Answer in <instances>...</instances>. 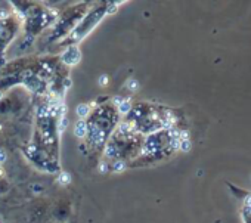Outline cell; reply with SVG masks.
Returning a JSON list of instances; mask_svg holds the SVG:
<instances>
[{"instance_id": "obj_1", "label": "cell", "mask_w": 251, "mask_h": 223, "mask_svg": "<svg viewBox=\"0 0 251 223\" xmlns=\"http://www.w3.org/2000/svg\"><path fill=\"white\" fill-rule=\"evenodd\" d=\"M80 58V53L75 48H70L65 53H64V61L67 64H75Z\"/></svg>"}, {"instance_id": "obj_3", "label": "cell", "mask_w": 251, "mask_h": 223, "mask_svg": "<svg viewBox=\"0 0 251 223\" xmlns=\"http://www.w3.org/2000/svg\"><path fill=\"white\" fill-rule=\"evenodd\" d=\"M87 113H89V106L87 105L81 103V105L77 106V114H78V117H86Z\"/></svg>"}, {"instance_id": "obj_6", "label": "cell", "mask_w": 251, "mask_h": 223, "mask_svg": "<svg viewBox=\"0 0 251 223\" xmlns=\"http://www.w3.org/2000/svg\"><path fill=\"white\" fill-rule=\"evenodd\" d=\"M67 124H68V120H67V119H64V117H61V122H59V130H64V129L67 127Z\"/></svg>"}, {"instance_id": "obj_5", "label": "cell", "mask_w": 251, "mask_h": 223, "mask_svg": "<svg viewBox=\"0 0 251 223\" xmlns=\"http://www.w3.org/2000/svg\"><path fill=\"white\" fill-rule=\"evenodd\" d=\"M179 148H180L182 151L186 152V151H189V148H191V142H189L188 139H186V141H180V147H179Z\"/></svg>"}, {"instance_id": "obj_7", "label": "cell", "mask_w": 251, "mask_h": 223, "mask_svg": "<svg viewBox=\"0 0 251 223\" xmlns=\"http://www.w3.org/2000/svg\"><path fill=\"white\" fill-rule=\"evenodd\" d=\"M123 169H124V164H123V163H120V166H118V163H115V166H114V170H115V172L123 170Z\"/></svg>"}, {"instance_id": "obj_8", "label": "cell", "mask_w": 251, "mask_h": 223, "mask_svg": "<svg viewBox=\"0 0 251 223\" xmlns=\"http://www.w3.org/2000/svg\"><path fill=\"white\" fill-rule=\"evenodd\" d=\"M5 160H6V155H5V152H2V151H0V164H2V163H5Z\"/></svg>"}, {"instance_id": "obj_9", "label": "cell", "mask_w": 251, "mask_h": 223, "mask_svg": "<svg viewBox=\"0 0 251 223\" xmlns=\"http://www.w3.org/2000/svg\"><path fill=\"white\" fill-rule=\"evenodd\" d=\"M62 182H64V183L70 182V177H68V174H67V173H64V174H62Z\"/></svg>"}, {"instance_id": "obj_4", "label": "cell", "mask_w": 251, "mask_h": 223, "mask_svg": "<svg viewBox=\"0 0 251 223\" xmlns=\"http://www.w3.org/2000/svg\"><path fill=\"white\" fill-rule=\"evenodd\" d=\"M132 109V105H130V102H123V103H120V111L121 113H129V111Z\"/></svg>"}, {"instance_id": "obj_2", "label": "cell", "mask_w": 251, "mask_h": 223, "mask_svg": "<svg viewBox=\"0 0 251 223\" xmlns=\"http://www.w3.org/2000/svg\"><path fill=\"white\" fill-rule=\"evenodd\" d=\"M74 133H75V136L77 138H84V135L87 133V124L81 120V122H78L77 124H75V130H74Z\"/></svg>"}]
</instances>
